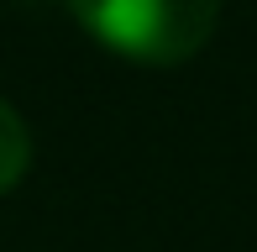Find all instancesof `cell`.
I'll return each instance as SVG.
<instances>
[{
    "mask_svg": "<svg viewBox=\"0 0 257 252\" xmlns=\"http://www.w3.org/2000/svg\"><path fill=\"white\" fill-rule=\"evenodd\" d=\"M74 21L132 63H184L215 37L220 0H68Z\"/></svg>",
    "mask_w": 257,
    "mask_h": 252,
    "instance_id": "1",
    "label": "cell"
},
{
    "mask_svg": "<svg viewBox=\"0 0 257 252\" xmlns=\"http://www.w3.org/2000/svg\"><path fill=\"white\" fill-rule=\"evenodd\" d=\"M32 168V132L11 100H0V194L16 189Z\"/></svg>",
    "mask_w": 257,
    "mask_h": 252,
    "instance_id": "2",
    "label": "cell"
}]
</instances>
